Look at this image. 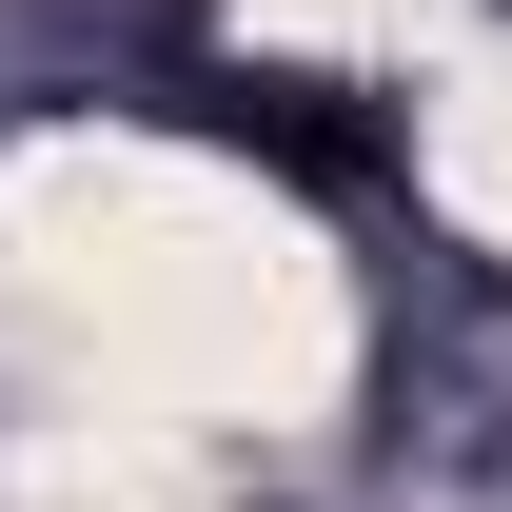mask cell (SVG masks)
Wrapping results in <instances>:
<instances>
[{
	"label": "cell",
	"mask_w": 512,
	"mask_h": 512,
	"mask_svg": "<svg viewBox=\"0 0 512 512\" xmlns=\"http://www.w3.org/2000/svg\"><path fill=\"white\" fill-rule=\"evenodd\" d=\"M276 20H296V40H375L394 0H276Z\"/></svg>",
	"instance_id": "7a4b0ae2"
},
{
	"label": "cell",
	"mask_w": 512,
	"mask_h": 512,
	"mask_svg": "<svg viewBox=\"0 0 512 512\" xmlns=\"http://www.w3.org/2000/svg\"><path fill=\"white\" fill-rule=\"evenodd\" d=\"M0 276L20 316L79 355V394H138V414H296L335 375V276L276 197L197 178L158 138H99V158H40L0 197Z\"/></svg>",
	"instance_id": "6da1fadb"
}]
</instances>
